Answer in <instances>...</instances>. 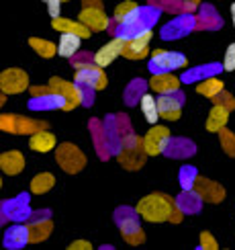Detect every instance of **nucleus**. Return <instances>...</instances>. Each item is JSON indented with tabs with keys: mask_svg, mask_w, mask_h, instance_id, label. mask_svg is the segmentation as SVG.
Wrapping results in <instances>:
<instances>
[{
	"mask_svg": "<svg viewBox=\"0 0 235 250\" xmlns=\"http://www.w3.org/2000/svg\"><path fill=\"white\" fill-rule=\"evenodd\" d=\"M139 107H141V113H143V117H145L147 123L156 125V123L162 119V117H160V109H158V99L151 97L149 92H145V95L141 97Z\"/></svg>",
	"mask_w": 235,
	"mask_h": 250,
	"instance_id": "31",
	"label": "nucleus"
},
{
	"mask_svg": "<svg viewBox=\"0 0 235 250\" xmlns=\"http://www.w3.org/2000/svg\"><path fill=\"white\" fill-rule=\"evenodd\" d=\"M231 23H233V29H235V2L231 4Z\"/></svg>",
	"mask_w": 235,
	"mask_h": 250,
	"instance_id": "48",
	"label": "nucleus"
},
{
	"mask_svg": "<svg viewBox=\"0 0 235 250\" xmlns=\"http://www.w3.org/2000/svg\"><path fill=\"white\" fill-rule=\"evenodd\" d=\"M47 86L51 90H55V92H59V95L66 97V101H68L66 111H72V109H76L78 105H82V88H80V84H78L76 80L74 82H68L64 78L54 76V78L49 80Z\"/></svg>",
	"mask_w": 235,
	"mask_h": 250,
	"instance_id": "14",
	"label": "nucleus"
},
{
	"mask_svg": "<svg viewBox=\"0 0 235 250\" xmlns=\"http://www.w3.org/2000/svg\"><path fill=\"white\" fill-rule=\"evenodd\" d=\"M182 107H184V95L180 90L168 92V95H158V109L162 119L178 121L182 115Z\"/></svg>",
	"mask_w": 235,
	"mask_h": 250,
	"instance_id": "12",
	"label": "nucleus"
},
{
	"mask_svg": "<svg viewBox=\"0 0 235 250\" xmlns=\"http://www.w3.org/2000/svg\"><path fill=\"white\" fill-rule=\"evenodd\" d=\"M47 125L43 121H33V119H27V117H18L17 121V133H35L39 129H45Z\"/></svg>",
	"mask_w": 235,
	"mask_h": 250,
	"instance_id": "36",
	"label": "nucleus"
},
{
	"mask_svg": "<svg viewBox=\"0 0 235 250\" xmlns=\"http://www.w3.org/2000/svg\"><path fill=\"white\" fill-rule=\"evenodd\" d=\"M172 140V133L166 125H151V129L143 135V148L147 156H160L166 150V146Z\"/></svg>",
	"mask_w": 235,
	"mask_h": 250,
	"instance_id": "11",
	"label": "nucleus"
},
{
	"mask_svg": "<svg viewBox=\"0 0 235 250\" xmlns=\"http://www.w3.org/2000/svg\"><path fill=\"white\" fill-rule=\"evenodd\" d=\"M213 103H215V105H223V107H227L229 111H233V109H235V99H233V97H231L225 88L219 92L217 97H213Z\"/></svg>",
	"mask_w": 235,
	"mask_h": 250,
	"instance_id": "41",
	"label": "nucleus"
},
{
	"mask_svg": "<svg viewBox=\"0 0 235 250\" xmlns=\"http://www.w3.org/2000/svg\"><path fill=\"white\" fill-rule=\"evenodd\" d=\"M160 15H162V10L151 6V4L137 6L135 10H131L125 19L119 21L115 25V37H121V39L127 41V39H133L141 33H145V31L153 29Z\"/></svg>",
	"mask_w": 235,
	"mask_h": 250,
	"instance_id": "1",
	"label": "nucleus"
},
{
	"mask_svg": "<svg viewBox=\"0 0 235 250\" xmlns=\"http://www.w3.org/2000/svg\"><path fill=\"white\" fill-rule=\"evenodd\" d=\"M221 90H223V82L217 76L204 78V80H200L199 84H197V92H199V95H202V97H207V99L217 97Z\"/></svg>",
	"mask_w": 235,
	"mask_h": 250,
	"instance_id": "35",
	"label": "nucleus"
},
{
	"mask_svg": "<svg viewBox=\"0 0 235 250\" xmlns=\"http://www.w3.org/2000/svg\"><path fill=\"white\" fill-rule=\"evenodd\" d=\"M219 142H221L223 152L227 154V156H231V158H235V135L227 127H223L219 131Z\"/></svg>",
	"mask_w": 235,
	"mask_h": 250,
	"instance_id": "37",
	"label": "nucleus"
},
{
	"mask_svg": "<svg viewBox=\"0 0 235 250\" xmlns=\"http://www.w3.org/2000/svg\"><path fill=\"white\" fill-rule=\"evenodd\" d=\"M49 215H51V211H49V209H37V211H33V213H31V217H29V222L49 220Z\"/></svg>",
	"mask_w": 235,
	"mask_h": 250,
	"instance_id": "45",
	"label": "nucleus"
},
{
	"mask_svg": "<svg viewBox=\"0 0 235 250\" xmlns=\"http://www.w3.org/2000/svg\"><path fill=\"white\" fill-rule=\"evenodd\" d=\"M199 170H197V166H190V164H184L180 166V170H178V183L184 191H190L194 189V185H197L199 181Z\"/></svg>",
	"mask_w": 235,
	"mask_h": 250,
	"instance_id": "34",
	"label": "nucleus"
},
{
	"mask_svg": "<svg viewBox=\"0 0 235 250\" xmlns=\"http://www.w3.org/2000/svg\"><path fill=\"white\" fill-rule=\"evenodd\" d=\"M51 27H54L55 31H59V33H76L80 35L82 39H88L92 35V31L82 23L80 19H66V17H55L51 19Z\"/></svg>",
	"mask_w": 235,
	"mask_h": 250,
	"instance_id": "21",
	"label": "nucleus"
},
{
	"mask_svg": "<svg viewBox=\"0 0 235 250\" xmlns=\"http://www.w3.org/2000/svg\"><path fill=\"white\" fill-rule=\"evenodd\" d=\"M123 49H125V39L112 37L108 43H105L98 51H94V62H96L98 66L107 68V66H110L119 56H123Z\"/></svg>",
	"mask_w": 235,
	"mask_h": 250,
	"instance_id": "19",
	"label": "nucleus"
},
{
	"mask_svg": "<svg viewBox=\"0 0 235 250\" xmlns=\"http://www.w3.org/2000/svg\"><path fill=\"white\" fill-rule=\"evenodd\" d=\"M180 78L174 76V72H166V74H153L149 80V88L156 95H168V92L180 90Z\"/></svg>",
	"mask_w": 235,
	"mask_h": 250,
	"instance_id": "22",
	"label": "nucleus"
},
{
	"mask_svg": "<svg viewBox=\"0 0 235 250\" xmlns=\"http://www.w3.org/2000/svg\"><path fill=\"white\" fill-rule=\"evenodd\" d=\"M197 27H199V19L194 15H180L176 19L168 21V23L160 29V37L163 41H176V39L186 37L190 31H194Z\"/></svg>",
	"mask_w": 235,
	"mask_h": 250,
	"instance_id": "7",
	"label": "nucleus"
},
{
	"mask_svg": "<svg viewBox=\"0 0 235 250\" xmlns=\"http://www.w3.org/2000/svg\"><path fill=\"white\" fill-rule=\"evenodd\" d=\"M0 88L6 95H20L27 88H31L29 82V74L20 68H6L2 74H0Z\"/></svg>",
	"mask_w": 235,
	"mask_h": 250,
	"instance_id": "10",
	"label": "nucleus"
},
{
	"mask_svg": "<svg viewBox=\"0 0 235 250\" xmlns=\"http://www.w3.org/2000/svg\"><path fill=\"white\" fill-rule=\"evenodd\" d=\"M219 242L215 240V236L211 232H200V240H199V250H217Z\"/></svg>",
	"mask_w": 235,
	"mask_h": 250,
	"instance_id": "40",
	"label": "nucleus"
},
{
	"mask_svg": "<svg viewBox=\"0 0 235 250\" xmlns=\"http://www.w3.org/2000/svg\"><path fill=\"white\" fill-rule=\"evenodd\" d=\"M221 72H223V62H211V64H200V66H194L190 70H184L180 80L184 84H199L200 80L217 76Z\"/></svg>",
	"mask_w": 235,
	"mask_h": 250,
	"instance_id": "15",
	"label": "nucleus"
},
{
	"mask_svg": "<svg viewBox=\"0 0 235 250\" xmlns=\"http://www.w3.org/2000/svg\"><path fill=\"white\" fill-rule=\"evenodd\" d=\"M147 88H149V80H143V78L131 80V84H127L125 95H123V99H125V105H127V107L137 105V103L141 101V97L145 95Z\"/></svg>",
	"mask_w": 235,
	"mask_h": 250,
	"instance_id": "29",
	"label": "nucleus"
},
{
	"mask_svg": "<svg viewBox=\"0 0 235 250\" xmlns=\"http://www.w3.org/2000/svg\"><path fill=\"white\" fill-rule=\"evenodd\" d=\"M186 2H188V4H192V8H194V6L199 4V0H186Z\"/></svg>",
	"mask_w": 235,
	"mask_h": 250,
	"instance_id": "49",
	"label": "nucleus"
},
{
	"mask_svg": "<svg viewBox=\"0 0 235 250\" xmlns=\"http://www.w3.org/2000/svg\"><path fill=\"white\" fill-rule=\"evenodd\" d=\"M147 152L143 148V140H139L137 135H129V138L123 142V148L117 154V160L123 168L127 170H139L143 164H145Z\"/></svg>",
	"mask_w": 235,
	"mask_h": 250,
	"instance_id": "5",
	"label": "nucleus"
},
{
	"mask_svg": "<svg viewBox=\"0 0 235 250\" xmlns=\"http://www.w3.org/2000/svg\"><path fill=\"white\" fill-rule=\"evenodd\" d=\"M194 189L200 193V197L209 203H221L225 199V187L219 185L217 181H211V179H204V176H199Z\"/></svg>",
	"mask_w": 235,
	"mask_h": 250,
	"instance_id": "20",
	"label": "nucleus"
},
{
	"mask_svg": "<svg viewBox=\"0 0 235 250\" xmlns=\"http://www.w3.org/2000/svg\"><path fill=\"white\" fill-rule=\"evenodd\" d=\"M0 168H2V172L8 174V176L20 174L23 168H25V156L20 154L18 150L4 152L2 156H0Z\"/></svg>",
	"mask_w": 235,
	"mask_h": 250,
	"instance_id": "25",
	"label": "nucleus"
},
{
	"mask_svg": "<svg viewBox=\"0 0 235 250\" xmlns=\"http://www.w3.org/2000/svg\"><path fill=\"white\" fill-rule=\"evenodd\" d=\"M176 201L168 197L166 193H149L137 203V213L141 215V220H145L149 224H162L170 222L174 211H176Z\"/></svg>",
	"mask_w": 235,
	"mask_h": 250,
	"instance_id": "2",
	"label": "nucleus"
},
{
	"mask_svg": "<svg viewBox=\"0 0 235 250\" xmlns=\"http://www.w3.org/2000/svg\"><path fill=\"white\" fill-rule=\"evenodd\" d=\"M29 45L33 47V51H35L37 56L45 58V60L57 56V45H55V43H51V41H47V39H41V37H29Z\"/></svg>",
	"mask_w": 235,
	"mask_h": 250,
	"instance_id": "33",
	"label": "nucleus"
},
{
	"mask_svg": "<svg viewBox=\"0 0 235 250\" xmlns=\"http://www.w3.org/2000/svg\"><path fill=\"white\" fill-rule=\"evenodd\" d=\"M17 121H18V115H2L0 117V129L17 133Z\"/></svg>",
	"mask_w": 235,
	"mask_h": 250,
	"instance_id": "43",
	"label": "nucleus"
},
{
	"mask_svg": "<svg viewBox=\"0 0 235 250\" xmlns=\"http://www.w3.org/2000/svg\"><path fill=\"white\" fill-rule=\"evenodd\" d=\"M55 160L61 166V170L68 172V174H78L80 170H84V166L88 162L86 154L82 152L78 146L70 144V142L59 144L55 148Z\"/></svg>",
	"mask_w": 235,
	"mask_h": 250,
	"instance_id": "6",
	"label": "nucleus"
},
{
	"mask_svg": "<svg viewBox=\"0 0 235 250\" xmlns=\"http://www.w3.org/2000/svg\"><path fill=\"white\" fill-rule=\"evenodd\" d=\"M29 148L37 152V154H47L51 150H55L57 148V140H55V135L47 131V129H39L35 133H31V138H29Z\"/></svg>",
	"mask_w": 235,
	"mask_h": 250,
	"instance_id": "23",
	"label": "nucleus"
},
{
	"mask_svg": "<svg viewBox=\"0 0 235 250\" xmlns=\"http://www.w3.org/2000/svg\"><path fill=\"white\" fill-rule=\"evenodd\" d=\"M229 109L223 107V105H213L209 117H207V123H204V127L207 131L211 133H219L223 127H227V121H229Z\"/></svg>",
	"mask_w": 235,
	"mask_h": 250,
	"instance_id": "27",
	"label": "nucleus"
},
{
	"mask_svg": "<svg viewBox=\"0 0 235 250\" xmlns=\"http://www.w3.org/2000/svg\"><path fill=\"white\" fill-rule=\"evenodd\" d=\"M139 4L137 2H133V0H125V2H121L115 6V13H112V17H115V23H119V21L125 19L131 10H135Z\"/></svg>",
	"mask_w": 235,
	"mask_h": 250,
	"instance_id": "39",
	"label": "nucleus"
},
{
	"mask_svg": "<svg viewBox=\"0 0 235 250\" xmlns=\"http://www.w3.org/2000/svg\"><path fill=\"white\" fill-rule=\"evenodd\" d=\"M68 101L64 95H59L55 90H45L41 95H33V99L29 101V109L31 111H66Z\"/></svg>",
	"mask_w": 235,
	"mask_h": 250,
	"instance_id": "13",
	"label": "nucleus"
},
{
	"mask_svg": "<svg viewBox=\"0 0 235 250\" xmlns=\"http://www.w3.org/2000/svg\"><path fill=\"white\" fill-rule=\"evenodd\" d=\"M54 232V222L49 220H39V222H29V242H43Z\"/></svg>",
	"mask_w": 235,
	"mask_h": 250,
	"instance_id": "30",
	"label": "nucleus"
},
{
	"mask_svg": "<svg viewBox=\"0 0 235 250\" xmlns=\"http://www.w3.org/2000/svg\"><path fill=\"white\" fill-rule=\"evenodd\" d=\"M199 19H200L199 25H209V29H217V27H219V21H213V19H219L213 6L202 4V6H200V17H199Z\"/></svg>",
	"mask_w": 235,
	"mask_h": 250,
	"instance_id": "38",
	"label": "nucleus"
},
{
	"mask_svg": "<svg viewBox=\"0 0 235 250\" xmlns=\"http://www.w3.org/2000/svg\"><path fill=\"white\" fill-rule=\"evenodd\" d=\"M139 220H141V215L137 213V209H133V207H119L115 211V222L121 230L123 240L131 246L145 242V234L141 230Z\"/></svg>",
	"mask_w": 235,
	"mask_h": 250,
	"instance_id": "3",
	"label": "nucleus"
},
{
	"mask_svg": "<svg viewBox=\"0 0 235 250\" xmlns=\"http://www.w3.org/2000/svg\"><path fill=\"white\" fill-rule=\"evenodd\" d=\"M188 66V60L180 51H168V49H156L147 62V70L151 74H166V72H176Z\"/></svg>",
	"mask_w": 235,
	"mask_h": 250,
	"instance_id": "4",
	"label": "nucleus"
},
{
	"mask_svg": "<svg viewBox=\"0 0 235 250\" xmlns=\"http://www.w3.org/2000/svg\"><path fill=\"white\" fill-rule=\"evenodd\" d=\"M223 70H225V72H233V70H235V43H231L227 49H225Z\"/></svg>",
	"mask_w": 235,
	"mask_h": 250,
	"instance_id": "42",
	"label": "nucleus"
},
{
	"mask_svg": "<svg viewBox=\"0 0 235 250\" xmlns=\"http://www.w3.org/2000/svg\"><path fill=\"white\" fill-rule=\"evenodd\" d=\"M202 197L197 189H190V191H184L176 197V205L182 209V213H199L200 207H202Z\"/></svg>",
	"mask_w": 235,
	"mask_h": 250,
	"instance_id": "26",
	"label": "nucleus"
},
{
	"mask_svg": "<svg viewBox=\"0 0 235 250\" xmlns=\"http://www.w3.org/2000/svg\"><path fill=\"white\" fill-rule=\"evenodd\" d=\"M31 213V195L29 193H18L15 199H6L2 203V217L10 222H29Z\"/></svg>",
	"mask_w": 235,
	"mask_h": 250,
	"instance_id": "9",
	"label": "nucleus"
},
{
	"mask_svg": "<svg viewBox=\"0 0 235 250\" xmlns=\"http://www.w3.org/2000/svg\"><path fill=\"white\" fill-rule=\"evenodd\" d=\"M82 45V37L76 33H61L59 41H57V56L61 58H74Z\"/></svg>",
	"mask_w": 235,
	"mask_h": 250,
	"instance_id": "28",
	"label": "nucleus"
},
{
	"mask_svg": "<svg viewBox=\"0 0 235 250\" xmlns=\"http://www.w3.org/2000/svg\"><path fill=\"white\" fill-rule=\"evenodd\" d=\"M64 2H68V0H64Z\"/></svg>",
	"mask_w": 235,
	"mask_h": 250,
	"instance_id": "50",
	"label": "nucleus"
},
{
	"mask_svg": "<svg viewBox=\"0 0 235 250\" xmlns=\"http://www.w3.org/2000/svg\"><path fill=\"white\" fill-rule=\"evenodd\" d=\"M68 248L70 250H90V248H94V246H92L88 240H74Z\"/></svg>",
	"mask_w": 235,
	"mask_h": 250,
	"instance_id": "46",
	"label": "nucleus"
},
{
	"mask_svg": "<svg viewBox=\"0 0 235 250\" xmlns=\"http://www.w3.org/2000/svg\"><path fill=\"white\" fill-rule=\"evenodd\" d=\"M2 244L6 250H20L29 244V226H25L23 222H15L10 228L4 230V238Z\"/></svg>",
	"mask_w": 235,
	"mask_h": 250,
	"instance_id": "18",
	"label": "nucleus"
},
{
	"mask_svg": "<svg viewBox=\"0 0 235 250\" xmlns=\"http://www.w3.org/2000/svg\"><path fill=\"white\" fill-rule=\"evenodd\" d=\"M194 152H197L194 142L186 138H172L166 150H163V156H168V158H188V156H194Z\"/></svg>",
	"mask_w": 235,
	"mask_h": 250,
	"instance_id": "24",
	"label": "nucleus"
},
{
	"mask_svg": "<svg viewBox=\"0 0 235 250\" xmlns=\"http://www.w3.org/2000/svg\"><path fill=\"white\" fill-rule=\"evenodd\" d=\"M78 19L90 31H107L110 27V19L105 10H102V6H84L80 10Z\"/></svg>",
	"mask_w": 235,
	"mask_h": 250,
	"instance_id": "16",
	"label": "nucleus"
},
{
	"mask_svg": "<svg viewBox=\"0 0 235 250\" xmlns=\"http://www.w3.org/2000/svg\"><path fill=\"white\" fill-rule=\"evenodd\" d=\"M55 185V176L51 172H39L33 176V181H31V193L33 195H45L47 191L54 189Z\"/></svg>",
	"mask_w": 235,
	"mask_h": 250,
	"instance_id": "32",
	"label": "nucleus"
},
{
	"mask_svg": "<svg viewBox=\"0 0 235 250\" xmlns=\"http://www.w3.org/2000/svg\"><path fill=\"white\" fill-rule=\"evenodd\" d=\"M74 80L78 84H86L92 86L94 90H102L107 86V74L102 72V66H98L96 62L94 64H86V62H80V64L74 66Z\"/></svg>",
	"mask_w": 235,
	"mask_h": 250,
	"instance_id": "8",
	"label": "nucleus"
},
{
	"mask_svg": "<svg viewBox=\"0 0 235 250\" xmlns=\"http://www.w3.org/2000/svg\"><path fill=\"white\" fill-rule=\"evenodd\" d=\"M153 37V31H145L133 39H127L125 41V49H123V56L127 60H143L147 54H149V41Z\"/></svg>",
	"mask_w": 235,
	"mask_h": 250,
	"instance_id": "17",
	"label": "nucleus"
},
{
	"mask_svg": "<svg viewBox=\"0 0 235 250\" xmlns=\"http://www.w3.org/2000/svg\"><path fill=\"white\" fill-rule=\"evenodd\" d=\"M84 6H102L100 0H84Z\"/></svg>",
	"mask_w": 235,
	"mask_h": 250,
	"instance_id": "47",
	"label": "nucleus"
},
{
	"mask_svg": "<svg viewBox=\"0 0 235 250\" xmlns=\"http://www.w3.org/2000/svg\"><path fill=\"white\" fill-rule=\"evenodd\" d=\"M41 2H45L47 13H49V17H51V19L59 17V13H61V4H64V0H41Z\"/></svg>",
	"mask_w": 235,
	"mask_h": 250,
	"instance_id": "44",
	"label": "nucleus"
}]
</instances>
